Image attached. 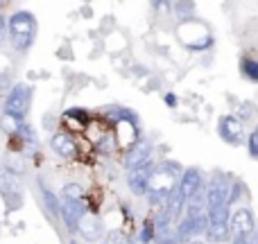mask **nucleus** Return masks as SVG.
<instances>
[{"label":"nucleus","instance_id":"nucleus-7","mask_svg":"<svg viewBox=\"0 0 258 244\" xmlns=\"http://www.w3.org/2000/svg\"><path fill=\"white\" fill-rule=\"evenodd\" d=\"M177 190H179V195H181L183 199L190 201L192 197H197L202 190H204V174H202L197 168H188V170H183L181 177H179Z\"/></svg>","mask_w":258,"mask_h":244},{"label":"nucleus","instance_id":"nucleus-14","mask_svg":"<svg viewBox=\"0 0 258 244\" xmlns=\"http://www.w3.org/2000/svg\"><path fill=\"white\" fill-rule=\"evenodd\" d=\"M41 197H43V204H45V208H48V213L57 217V215L61 213V201L57 199V195H52L45 186H41Z\"/></svg>","mask_w":258,"mask_h":244},{"label":"nucleus","instance_id":"nucleus-26","mask_svg":"<svg viewBox=\"0 0 258 244\" xmlns=\"http://www.w3.org/2000/svg\"><path fill=\"white\" fill-rule=\"evenodd\" d=\"M0 3H3V0H0Z\"/></svg>","mask_w":258,"mask_h":244},{"label":"nucleus","instance_id":"nucleus-6","mask_svg":"<svg viewBox=\"0 0 258 244\" xmlns=\"http://www.w3.org/2000/svg\"><path fill=\"white\" fill-rule=\"evenodd\" d=\"M156 165L152 160L147 163L138 165L134 170H127V186L132 190V195L136 197H145L147 195V186H150V179H152V172H154Z\"/></svg>","mask_w":258,"mask_h":244},{"label":"nucleus","instance_id":"nucleus-5","mask_svg":"<svg viewBox=\"0 0 258 244\" xmlns=\"http://www.w3.org/2000/svg\"><path fill=\"white\" fill-rule=\"evenodd\" d=\"M21 192H23L21 174L12 172L7 168H0V195L9 204V208H18L21 206Z\"/></svg>","mask_w":258,"mask_h":244},{"label":"nucleus","instance_id":"nucleus-4","mask_svg":"<svg viewBox=\"0 0 258 244\" xmlns=\"http://www.w3.org/2000/svg\"><path fill=\"white\" fill-rule=\"evenodd\" d=\"M30 104H32V89L27 84H16L12 86L7 100H5V113L23 120L27 116V111H30Z\"/></svg>","mask_w":258,"mask_h":244},{"label":"nucleus","instance_id":"nucleus-23","mask_svg":"<svg viewBox=\"0 0 258 244\" xmlns=\"http://www.w3.org/2000/svg\"><path fill=\"white\" fill-rule=\"evenodd\" d=\"M5 30H7V23H5V18L0 16V41H3V36H5Z\"/></svg>","mask_w":258,"mask_h":244},{"label":"nucleus","instance_id":"nucleus-18","mask_svg":"<svg viewBox=\"0 0 258 244\" xmlns=\"http://www.w3.org/2000/svg\"><path fill=\"white\" fill-rule=\"evenodd\" d=\"M174 12H177V16L181 18V21H188V18L195 14V5H192V0H179Z\"/></svg>","mask_w":258,"mask_h":244},{"label":"nucleus","instance_id":"nucleus-25","mask_svg":"<svg viewBox=\"0 0 258 244\" xmlns=\"http://www.w3.org/2000/svg\"><path fill=\"white\" fill-rule=\"evenodd\" d=\"M183 244H204V242H202L200 237H197V240H188V242H183Z\"/></svg>","mask_w":258,"mask_h":244},{"label":"nucleus","instance_id":"nucleus-24","mask_svg":"<svg viewBox=\"0 0 258 244\" xmlns=\"http://www.w3.org/2000/svg\"><path fill=\"white\" fill-rule=\"evenodd\" d=\"M233 244H254V242H249V237H233Z\"/></svg>","mask_w":258,"mask_h":244},{"label":"nucleus","instance_id":"nucleus-3","mask_svg":"<svg viewBox=\"0 0 258 244\" xmlns=\"http://www.w3.org/2000/svg\"><path fill=\"white\" fill-rule=\"evenodd\" d=\"M206 237L215 244H224V240L229 237V204H220V206H209L206 208Z\"/></svg>","mask_w":258,"mask_h":244},{"label":"nucleus","instance_id":"nucleus-22","mask_svg":"<svg viewBox=\"0 0 258 244\" xmlns=\"http://www.w3.org/2000/svg\"><path fill=\"white\" fill-rule=\"evenodd\" d=\"M154 5H156V9H165V7H170L168 0H154Z\"/></svg>","mask_w":258,"mask_h":244},{"label":"nucleus","instance_id":"nucleus-20","mask_svg":"<svg viewBox=\"0 0 258 244\" xmlns=\"http://www.w3.org/2000/svg\"><path fill=\"white\" fill-rule=\"evenodd\" d=\"M247 149H249L251 158H258V124L254 127V131L249 133V140H247Z\"/></svg>","mask_w":258,"mask_h":244},{"label":"nucleus","instance_id":"nucleus-19","mask_svg":"<svg viewBox=\"0 0 258 244\" xmlns=\"http://www.w3.org/2000/svg\"><path fill=\"white\" fill-rule=\"evenodd\" d=\"M5 168H7V170H12V172H16V174H21L23 170H25V163H23V158H21V156H16V154H9V156H7V160H5Z\"/></svg>","mask_w":258,"mask_h":244},{"label":"nucleus","instance_id":"nucleus-16","mask_svg":"<svg viewBox=\"0 0 258 244\" xmlns=\"http://www.w3.org/2000/svg\"><path fill=\"white\" fill-rule=\"evenodd\" d=\"M240 70H242V75H245L247 79L258 82V61H254V59H249V57H245L240 61Z\"/></svg>","mask_w":258,"mask_h":244},{"label":"nucleus","instance_id":"nucleus-17","mask_svg":"<svg viewBox=\"0 0 258 244\" xmlns=\"http://www.w3.org/2000/svg\"><path fill=\"white\" fill-rule=\"evenodd\" d=\"M63 199H71V201H82V197H84V188L80 186V183H66L61 190Z\"/></svg>","mask_w":258,"mask_h":244},{"label":"nucleus","instance_id":"nucleus-15","mask_svg":"<svg viewBox=\"0 0 258 244\" xmlns=\"http://www.w3.org/2000/svg\"><path fill=\"white\" fill-rule=\"evenodd\" d=\"M0 129H3L5 133H9V136H14V133H18V129H21V120L9 116V113H3V118H0Z\"/></svg>","mask_w":258,"mask_h":244},{"label":"nucleus","instance_id":"nucleus-12","mask_svg":"<svg viewBox=\"0 0 258 244\" xmlns=\"http://www.w3.org/2000/svg\"><path fill=\"white\" fill-rule=\"evenodd\" d=\"M50 147H52V151L57 156H61V158H73V156L77 154L75 140H73L68 133H63V131L54 133V136L50 138Z\"/></svg>","mask_w":258,"mask_h":244},{"label":"nucleus","instance_id":"nucleus-13","mask_svg":"<svg viewBox=\"0 0 258 244\" xmlns=\"http://www.w3.org/2000/svg\"><path fill=\"white\" fill-rule=\"evenodd\" d=\"M75 231H80V235L86 237V240H98L100 233H102V226H100V219L95 217L93 213L86 210V213L80 217V222H77Z\"/></svg>","mask_w":258,"mask_h":244},{"label":"nucleus","instance_id":"nucleus-11","mask_svg":"<svg viewBox=\"0 0 258 244\" xmlns=\"http://www.w3.org/2000/svg\"><path fill=\"white\" fill-rule=\"evenodd\" d=\"M86 213V206L84 201H71V199H63L61 201V217L63 222H66V226L71 228V231H75L77 228V222H80V217Z\"/></svg>","mask_w":258,"mask_h":244},{"label":"nucleus","instance_id":"nucleus-10","mask_svg":"<svg viewBox=\"0 0 258 244\" xmlns=\"http://www.w3.org/2000/svg\"><path fill=\"white\" fill-rule=\"evenodd\" d=\"M147 160H152V142L147 140V138H141V140H136L127 149V154H125V168L127 170H134V168H138V165L147 163Z\"/></svg>","mask_w":258,"mask_h":244},{"label":"nucleus","instance_id":"nucleus-1","mask_svg":"<svg viewBox=\"0 0 258 244\" xmlns=\"http://www.w3.org/2000/svg\"><path fill=\"white\" fill-rule=\"evenodd\" d=\"M179 177H181V165L179 163H165L156 165L154 172H152V179H150V186H147V201L152 206H161L174 190H177V183H179Z\"/></svg>","mask_w":258,"mask_h":244},{"label":"nucleus","instance_id":"nucleus-8","mask_svg":"<svg viewBox=\"0 0 258 244\" xmlns=\"http://www.w3.org/2000/svg\"><path fill=\"white\" fill-rule=\"evenodd\" d=\"M256 231L254 213L249 208H238L233 210L231 219H229V235L233 237H249Z\"/></svg>","mask_w":258,"mask_h":244},{"label":"nucleus","instance_id":"nucleus-21","mask_svg":"<svg viewBox=\"0 0 258 244\" xmlns=\"http://www.w3.org/2000/svg\"><path fill=\"white\" fill-rule=\"evenodd\" d=\"M165 104H168V107H177V98H174L172 93H168L165 95Z\"/></svg>","mask_w":258,"mask_h":244},{"label":"nucleus","instance_id":"nucleus-2","mask_svg":"<svg viewBox=\"0 0 258 244\" xmlns=\"http://www.w3.org/2000/svg\"><path fill=\"white\" fill-rule=\"evenodd\" d=\"M7 30H9V39L12 45L16 50H27L34 41V32H36V18L30 12H16L9 16L7 21Z\"/></svg>","mask_w":258,"mask_h":244},{"label":"nucleus","instance_id":"nucleus-9","mask_svg":"<svg viewBox=\"0 0 258 244\" xmlns=\"http://www.w3.org/2000/svg\"><path fill=\"white\" fill-rule=\"evenodd\" d=\"M218 133L229 145H240L245 129H242V122L238 116H222L218 122Z\"/></svg>","mask_w":258,"mask_h":244}]
</instances>
